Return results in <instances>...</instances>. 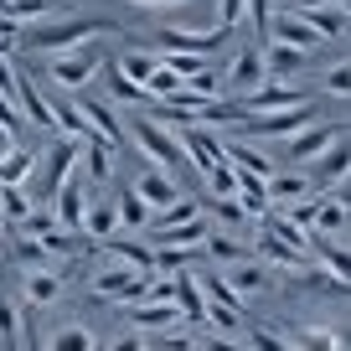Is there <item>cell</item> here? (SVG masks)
<instances>
[{"label": "cell", "instance_id": "cell-1", "mask_svg": "<svg viewBox=\"0 0 351 351\" xmlns=\"http://www.w3.org/2000/svg\"><path fill=\"white\" fill-rule=\"evenodd\" d=\"M104 32H114L109 16H57V21L26 26V32H21V47H32V52H42V57H57V52H73V47L99 42Z\"/></svg>", "mask_w": 351, "mask_h": 351}, {"label": "cell", "instance_id": "cell-2", "mask_svg": "<svg viewBox=\"0 0 351 351\" xmlns=\"http://www.w3.org/2000/svg\"><path fill=\"white\" fill-rule=\"evenodd\" d=\"M124 134L134 140V150L145 155V165H150V171L176 176L181 165H186V155H181V140H176V130H171V124H160V119H150V114H134V119L124 124Z\"/></svg>", "mask_w": 351, "mask_h": 351}, {"label": "cell", "instance_id": "cell-3", "mask_svg": "<svg viewBox=\"0 0 351 351\" xmlns=\"http://www.w3.org/2000/svg\"><path fill=\"white\" fill-rule=\"evenodd\" d=\"M104 67H109V62H104V52L88 42V47H73V52H57L52 62H47V77H52V88H62V93H73V99H77Z\"/></svg>", "mask_w": 351, "mask_h": 351}, {"label": "cell", "instance_id": "cell-4", "mask_svg": "<svg viewBox=\"0 0 351 351\" xmlns=\"http://www.w3.org/2000/svg\"><path fill=\"white\" fill-rule=\"evenodd\" d=\"M88 207H93V181H88V176H67V186L57 191V202H52L57 228L77 238V232H83V222H88Z\"/></svg>", "mask_w": 351, "mask_h": 351}, {"label": "cell", "instance_id": "cell-5", "mask_svg": "<svg viewBox=\"0 0 351 351\" xmlns=\"http://www.w3.org/2000/svg\"><path fill=\"white\" fill-rule=\"evenodd\" d=\"M310 124H315V104H300V109H285V114L248 119L243 124V140H289V134L310 130Z\"/></svg>", "mask_w": 351, "mask_h": 351}, {"label": "cell", "instance_id": "cell-6", "mask_svg": "<svg viewBox=\"0 0 351 351\" xmlns=\"http://www.w3.org/2000/svg\"><path fill=\"white\" fill-rule=\"evenodd\" d=\"M222 26H181V21H171V26H160V52H186V57H207L212 47H222Z\"/></svg>", "mask_w": 351, "mask_h": 351}, {"label": "cell", "instance_id": "cell-7", "mask_svg": "<svg viewBox=\"0 0 351 351\" xmlns=\"http://www.w3.org/2000/svg\"><path fill=\"white\" fill-rule=\"evenodd\" d=\"M145 285H150V274H140V269H104V274H93V295L99 300H119V305H140L145 300Z\"/></svg>", "mask_w": 351, "mask_h": 351}, {"label": "cell", "instance_id": "cell-8", "mask_svg": "<svg viewBox=\"0 0 351 351\" xmlns=\"http://www.w3.org/2000/svg\"><path fill=\"white\" fill-rule=\"evenodd\" d=\"M243 109H248V119H263V114H285V109H300V104H315L310 93H300V88H289V83H263V88H253L248 99H238Z\"/></svg>", "mask_w": 351, "mask_h": 351}, {"label": "cell", "instance_id": "cell-9", "mask_svg": "<svg viewBox=\"0 0 351 351\" xmlns=\"http://www.w3.org/2000/svg\"><path fill=\"white\" fill-rule=\"evenodd\" d=\"M346 176H351V134H341V140L310 165V181H315L320 197H330L336 186H346Z\"/></svg>", "mask_w": 351, "mask_h": 351}, {"label": "cell", "instance_id": "cell-10", "mask_svg": "<svg viewBox=\"0 0 351 351\" xmlns=\"http://www.w3.org/2000/svg\"><path fill=\"white\" fill-rule=\"evenodd\" d=\"M222 83H228L238 99H248L253 88L269 83V62H263V47H243V52L232 57V67L222 73Z\"/></svg>", "mask_w": 351, "mask_h": 351}, {"label": "cell", "instance_id": "cell-11", "mask_svg": "<svg viewBox=\"0 0 351 351\" xmlns=\"http://www.w3.org/2000/svg\"><path fill=\"white\" fill-rule=\"evenodd\" d=\"M336 140H341L336 124H310V130H300V134H289V140H285V155H289L295 165H305V171H310V165H315Z\"/></svg>", "mask_w": 351, "mask_h": 351}, {"label": "cell", "instance_id": "cell-12", "mask_svg": "<svg viewBox=\"0 0 351 351\" xmlns=\"http://www.w3.org/2000/svg\"><path fill=\"white\" fill-rule=\"evenodd\" d=\"M269 42H279V47H295V52H315L326 36L315 32V26L305 21L300 11H279L274 21H269Z\"/></svg>", "mask_w": 351, "mask_h": 351}, {"label": "cell", "instance_id": "cell-13", "mask_svg": "<svg viewBox=\"0 0 351 351\" xmlns=\"http://www.w3.org/2000/svg\"><path fill=\"white\" fill-rule=\"evenodd\" d=\"M130 186H134V191L145 197V207H150V212H171L176 202L186 197V191L176 186V176H165V171H150V165H145V171L134 176Z\"/></svg>", "mask_w": 351, "mask_h": 351}, {"label": "cell", "instance_id": "cell-14", "mask_svg": "<svg viewBox=\"0 0 351 351\" xmlns=\"http://www.w3.org/2000/svg\"><path fill=\"white\" fill-rule=\"evenodd\" d=\"M73 104H77V114H83V119H88V130L99 134L104 145H114V150H119V145L130 140V134H124V124H119V114H114L109 104H99V99H83V93H77Z\"/></svg>", "mask_w": 351, "mask_h": 351}, {"label": "cell", "instance_id": "cell-15", "mask_svg": "<svg viewBox=\"0 0 351 351\" xmlns=\"http://www.w3.org/2000/svg\"><path fill=\"white\" fill-rule=\"evenodd\" d=\"M145 238H150V248L202 253V248H207V238H212V228H207V217H191V222H181V228H171V232H145Z\"/></svg>", "mask_w": 351, "mask_h": 351}, {"label": "cell", "instance_id": "cell-16", "mask_svg": "<svg viewBox=\"0 0 351 351\" xmlns=\"http://www.w3.org/2000/svg\"><path fill=\"white\" fill-rule=\"evenodd\" d=\"M21 114L36 124V130H52V134H57V104L47 99L42 83H36V77H26V73H21Z\"/></svg>", "mask_w": 351, "mask_h": 351}, {"label": "cell", "instance_id": "cell-17", "mask_svg": "<svg viewBox=\"0 0 351 351\" xmlns=\"http://www.w3.org/2000/svg\"><path fill=\"white\" fill-rule=\"evenodd\" d=\"M124 315L134 320L130 330H171V326H181V305H155V300H140V305H124Z\"/></svg>", "mask_w": 351, "mask_h": 351}, {"label": "cell", "instance_id": "cell-18", "mask_svg": "<svg viewBox=\"0 0 351 351\" xmlns=\"http://www.w3.org/2000/svg\"><path fill=\"white\" fill-rule=\"evenodd\" d=\"M222 150H228V165H232V171L258 176V181H274V160H269L253 140H232V145H222Z\"/></svg>", "mask_w": 351, "mask_h": 351}, {"label": "cell", "instance_id": "cell-19", "mask_svg": "<svg viewBox=\"0 0 351 351\" xmlns=\"http://www.w3.org/2000/svg\"><path fill=\"white\" fill-rule=\"evenodd\" d=\"M269 197H279L285 207H300V202H315V181H310V171H274V181H269Z\"/></svg>", "mask_w": 351, "mask_h": 351}, {"label": "cell", "instance_id": "cell-20", "mask_svg": "<svg viewBox=\"0 0 351 351\" xmlns=\"http://www.w3.org/2000/svg\"><path fill=\"white\" fill-rule=\"evenodd\" d=\"M160 62H165V57H160V52H150V47H130V52L114 62V73H124L130 83H140V88H145V83H150V73H155Z\"/></svg>", "mask_w": 351, "mask_h": 351}, {"label": "cell", "instance_id": "cell-21", "mask_svg": "<svg viewBox=\"0 0 351 351\" xmlns=\"http://www.w3.org/2000/svg\"><path fill=\"white\" fill-rule=\"evenodd\" d=\"M83 232H88V238H104V243H109L114 232H119V202H109V197H93V207H88Z\"/></svg>", "mask_w": 351, "mask_h": 351}, {"label": "cell", "instance_id": "cell-22", "mask_svg": "<svg viewBox=\"0 0 351 351\" xmlns=\"http://www.w3.org/2000/svg\"><path fill=\"white\" fill-rule=\"evenodd\" d=\"M243 207V217H253L258 222L263 212H269V181H258V176H243L238 171V197H232Z\"/></svg>", "mask_w": 351, "mask_h": 351}, {"label": "cell", "instance_id": "cell-23", "mask_svg": "<svg viewBox=\"0 0 351 351\" xmlns=\"http://www.w3.org/2000/svg\"><path fill=\"white\" fill-rule=\"evenodd\" d=\"M176 305H181L186 320H197V326L207 320V295H202V285H197L191 269H186V274H176Z\"/></svg>", "mask_w": 351, "mask_h": 351}, {"label": "cell", "instance_id": "cell-24", "mask_svg": "<svg viewBox=\"0 0 351 351\" xmlns=\"http://www.w3.org/2000/svg\"><path fill=\"white\" fill-rule=\"evenodd\" d=\"M77 160H83V176L93 181V186H99V181H109V176H114V145H104V140H88Z\"/></svg>", "mask_w": 351, "mask_h": 351}, {"label": "cell", "instance_id": "cell-25", "mask_svg": "<svg viewBox=\"0 0 351 351\" xmlns=\"http://www.w3.org/2000/svg\"><path fill=\"white\" fill-rule=\"evenodd\" d=\"M36 155L42 150H26V145H16L11 155H0V186H21L26 176L36 171Z\"/></svg>", "mask_w": 351, "mask_h": 351}, {"label": "cell", "instance_id": "cell-26", "mask_svg": "<svg viewBox=\"0 0 351 351\" xmlns=\"http://www.w3.org/2000/svg\"><path fill=\"white\" fill-rule=\"evenodd\" d=\"M47 351H99V336L73 320V326H57L52 336H47Z\"/></svg>", "mask_w": 351, "mask_h": 351}, {"label": "cell", "instance_id": "cell-27", "mask_svg": "<svg viewBox=\"0 0 351 351\" xmlns=\"http://www.w3.org/2000/svg\"><path fill=\"white\" fill-rule=\"evenodd\" d=\"M104 248L114 253V258H124L130 269H140V274H155V248L150 243H130V238H109Z\"/></svg>", "mask_w": 351, "mask_h": 351}, {"label": "cell", "instance_id": "cell-28", "mask_svg": "<svg viewBox=\"0 0 351 351\" xmlns=\"http://www.w3.org/2000/svg\"><path fill=\"white\" fill-rule=\"evenodd\" d=\"M0 351H26V326H21V310L0 295Z\"/></svg>", "mask_w": 351, "mask_h": 351}, {"label": "cell", "instance_id": "cell-29", "mask_svg": "<svg viewBox=\"0 0 351 351\" xmlns=\"http://www.w3.org/2000/svg\"><path fill=\"white\" fill-rule=\"evenodd\" d=\"M32 212H36V197H32V191H21V186H0V217H5V222H16V228H21Z\"/></svg>", "mask_w": 351, "mask_h": 351}, {"label": "cell", "instance_id": "cell-30", "mask_svg": "<svg viewBox=\"0 0 351 351\" xmlns=\"http://www.w3.org/2000/svg\"><path fill=\"white\" fill-rule=\"evenodd\" d=\"M289 351H341V330H330V326H300V336L289 341Z\"/></svg>", "mask_w": 351, "mask_h": 351}, {"label": "cell", "instance_id": "cell-31", "mask_svg": "<svg viewBox=\"0 0 351 351\" xmlns=\"http://www.w3.org/2000/svg\"><path fill=\"white\" fill-rule=\"evenodd\" d=\"M222 279H228V289H232L238 300H248V295H258V285H263V269L248 258V263H232V269H228Z\"/></svg>", "mask_w": 351, "mask_h": 351}, {"label": "cell", "instance_id": "cell-32", "mask_svg": "<svg viewBox=\"0 0 351 351\" xmlns=\"http://www.w3.org/2000/svg\"><path fill=\"white\" fill-rule=\"evenodd\" d=\"M57 295H62L57 269H36V274H26V300H32V305H52Z\"/></svg>", "mask_w": 351, "mask_h": 351}, {"label": "cell", "instance_id": "cell-33", "mask_svg": "<svg viewBox=\"0 0 351 351\" xmlns=\"http://www.w3.org/2000/svg\"><path fill=\"white\" fill-rule=\"evenodd\" d=\"M305 57H310V52H295V47H279V42H269V47H263L269 77H289L295 67H305Z\"/></svg>", "mask_w": 351, "mask_h": 351}, {"label": "cell", "instance_id": "cell-34", "mask_svg": "<svg viewBox=\"0 0 351 351\" xmlns=\"http://www.w3.org/2000/svg\"><path fill=\"white\" fill-rule=\"evenodd\" d=\"M191 217H202V202L181 197L171 212H155V217H150V228H145V232H171V228H181V222H191Z\"/></svg>", "mask_w": 351, "mask_h": 351}, {"label": "cell", "instance_id": "cell-35", "mask_svg": "<svg viewBox=\"0 0 351 351\" xmlns=\"http://www.w3.org/2000/svg\"><path fill=\"white\" fill-rule=\"evenodd\" d=\"M207 258H217V263H248L253 248H248V243H238V238H228V232H212V238H207Z\"/></svg>", "mask_w": 351, "mask_h": 351}, {"label": "cell", "instance_id": "cell-36", "mask_svg": "<svg viewBox=\"0 0 351 351\" xmlns=\"http://www.w3.org/2000/svg\"><path fill=\"white\" fill-rule=\"evenodd\" d=\"M150 217H155V212L145 207V197L134 186H124L119 191V222H130V228H150Z\"/></svg>", "mask_w": 351, "mask_h": 351}, {"label": "cell", "instance_id": "cell-37", "mask_svg": "<svg viewBox=\"0 0 351 351\" xmlns=\"http://www.w3.org/2000/svg\"><path fill=\"white\" fill-rule=\"evenodd\" d=\"M346 228H351V217H346V212H341L330 197H320V207H315V228H310V232H315V238H326V232H346Z\"/></svg>", "mask_w": 351, "mask_h": 351}, {"label": "cell", "instance_id": "cell-38", "mask_svg": "<svg viewBox=\"0 0 351 351\" xmlns=\"http://www.w3.org/2000/svg\"><path fill=\"white\" fill-rule=\"evenodd\" d=\"M104 73H109V83H114V99H119V104H145V109H155V99H150V93H145L140 83H130L124 73H114V62L104 67Z\"/></svg>", "mask_w": 351, "mask_h": 351}, {"label": "cell", "instance_id": "cell-39", "mask_svg": "<svg viewBox=\"0 0 351 351\" xmlns=\"http://www.w3.org/2000/svg\"><path fill=\"white\" fill-rule=\"evenodd\" d=\"M16 258H21L26 274H36V269H52V258H47V248L36 238H16Z\"/></svg>", "mask_w": 351, "mask_h": 351}, {"label": "cell", "instance_id": "cell-40", "mask_svg": "<svg viewBox=\"0 0 351 351\" xmlns=\"http://www.w3.org/2000/svg\"><path fill=\"white\" fill-rule=\"evenodd\" d=\"M326 93H336V99H351V62H336V67H326Z\"/></svg>", "mask_w": 351, "mask_h": 351}, {"label": "cell", "instance_id": "cell-41", "mask_svg": "<svg viewBox=\"0 0 351 351\" xmlns=\"http://www.w3.org/2000/svg\"><path fill=\"white\" fill-rule=\"evenodd\" d=\"M186 263H191L186 248H155V269L160 274H186Z\"/></svg>", "mask_w": 351, "mask_h": 351}, {"label": "cell", "instance_id": "cell-42", "mask_svg": "<svg viewBox=\"0 0 351 351\" xmlns=\"http://www.w3.org/2000/svg\"><path fill=\"white\" fill-rule=\"evenodd\" d=\"M258 253H269V258H274V263H285V269H300V253H289L285 243H279V238H269V232L258 238Z\"/></svg>", "mask_w": 351, "mask_h": 351}, {"label": "cell", "instance_id": "cell-43", "mask_svg": "<svg viewBox=\"0 0 351 351\" xmlns=\"http://www.w3.org/2000/svg\"><path fill=\"white\" fill-rule=\"evenodd\" d=\"M243 16H248V0H217V26L222 32H232Z\"/></svg>", "mask_w": 351, "mask_h": 351}, {"label": "cell", "instance_id": "cell-44", "mask_svg": "<svg viewBox=\"0 0 351 351\" xmlns=\"http://www.w3.org/2000/svg\"><path fill=\"white\" fill-rule=\"evenodd\" d=\"M207 326L228 336V330H238V310H228V305H207Z\"/></svg>", "mask_w": 351, "mask_h": 351}, {"label": "cell", "instance_id": "cell-45", "mask_svg": "<svg viewBox=\"0 0 351 351\" xmlns=\"http://www.w3.org/2000/svg\"><path fill=\"white\" fill-rule=\"evenodd\" d=\"M0 130H11L16 140H21V104L5 99V93H0Z\"/></svg>", "mask_w": 351, "mask_h": 351}, {"label": "cell", "instance_id": "cell-46", "mask_svg": "<svg viewBox=\"0 0 351 351\" xmlns=\"http://www.w3.org/2000/svg\"><path fill=\"white\" fill-rule=\"evenodd\" d=\"M248 16L263 36H269V21H274V0H248Z\"/></svg>", "mask_w": 351, "mask_h": 351}, {"label": "cell", "instance_id": "cell-47", "mask_svg": "<svg viewBox=\"0 0 351 351\" xmlns=\"http://www.w3.org/2000/svg\"><path fill=\"white\" fill-rule=\"evenodd\" d=\"M104 351H150V341H145L140 330H124V336H114Z\"/></svg>", "mask_w": 351, "mask_h": 351}, {"label": "cell", "instance_id": "cell-48", "mask_svg": "<svg viewBox=\"0 0 351 351\" xmlns=\"http://www.w3.org/2000/svg\"><path fill=\"white\" fill-rule=\"evenodd\" d=\"M16 47H21V26H16V21H5V16H0V57H11Z\"/></svg>", "mask_w": 351, "mask_h": 351}, {"label": "cell", "instance_id": "cell-49", "mask_svg": "<svg viewBox=\"0 0 351 351\" xmlns=\"http://www.w3.org/2000/svg\"><path fill=\"white\" fill-rule=\"evenodd\" d=\"M248 346H253V351H289L285 341L274 336V330H253V336H248Z\"/></svg>", "mask_w": 351, "mask_h": 351}, {"label": "cell", "instance_id": "cell-50", "mask_svg": "<svg viewBox=\"0 0 351 351\" xmlns=\"http://www.w3.org/2000/svg\"><path fill=\"white\" fill-rule=\"evenodd\" d=\"M160 351H197V341H191V336H181V330H171V336L160 341Z\"/></svg>", "mask_w": 351, "mask_h": 351}, {"label": "cell", "instance_id": "cell-51", "mask_svg": "<svg viewBox=\"0 0 351 351\" xmlns=\"http://www.w3.org/2000/svg\"><path fill=\"white\" fill-rule=\"evenodd\" d=\"M202 351H238V341H228V336H217V330H212V336L202 341Z\"/></svg>", "mask_w": 351, "mask_h": 351}, {"label": "cell", "instance_id": "cell-52", "mask_svg": "<svg viewBox=\"0 0 351 351\" xmlns=\"http://www.w3.org/2000/svg\"><path fill=\"white\" fill-rule=\"evenodd\" d=\"M330 202H336V207L351 217V186H336V191H330Z\"/></svg>", "mask_w": 351, "mask_h": 351}, {"label": "cell", "instance_id": "cell-53", "mask_svg": "<svg viewBox=\"0 0 351 351\" xmlns=\"http://www.w3.org/2000/svg\"><path fill=\"white\" fill-rule=\"evenodd\" d=\"M130 5H145V11H160V5H186V0H130Z\"/></svg>", "mask_w": 351, "mask_h": 351}, {"label": "cell", "instance_id": "cell-54", "mask_svg": "<svg viewBox=\"0 0 351 351\" xmlns=\"http://www.w3.org/2000/svg\"><path fill=\"white\" fill-rule=\"evenodd\" d=\"M341 16H346V26H351V0H341Z\"/></svg>", "mask_w": 351, "mask_h": 351}, {"label": "cell", "instance_id": "cell-55", "mask_svg": "<svg viewBox=\"0 0 351 351\" xmlns=\"http://www.w3.org/2000/svg\"><path fill=\"white\" fill-rule=\"evenodd\" d=\"M5 11H11V0H0V16H5Z\"/></svg>", "mask_w": 351, "mask_h": 351}]
</instances>
